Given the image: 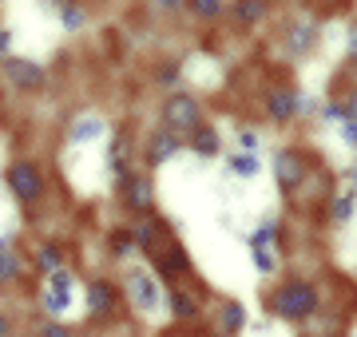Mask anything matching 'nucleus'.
Wrapping results in <instances>:
<instances>
[{"mask_svg":"<svg viewBox=\"0 0 357 337\" xmlns=\"http://www.w3.org/2000/svg\"><path fill=\"white\" fill-rule=\"evenodd\" d=\"M318 310V290L310 282H286L274 290V313L286 322H306Z\"/></svg>","mask_w":357,"mask_h":337,"instance_id":"obj_1","label":"nucleus"},{"mask_svg":"<svg viewBox=\"0 0 357 337\" xmlns=\"http://www.w3.org/2000/svg\"><path fill=\"white\" fill-rule=\"evenodd\" d=\"M199 119H203V107L195 95H171L163 104V123L171 135H191L199 127Z\"/></svg>","mask_w":357,"mask_h":337,"instance_id":"obj_2","label":"nucleus"},{"mask_svg":"<svg viewBox=\"0 0 357 337\" xmlns=\"http://www.w3.org/2000/svg\"><path fill=\"white\" fill-rule=\"evenodd\" d=\"M128 294L131 301H135V310L139 313H159V282H155L147 270H139V266H128Z\"/></svg>","mask_w":357,"mask_h":337,"instance_id":"obj_3","label":"nucleus"},{"mask_svg":"<svg viewBox=\"0 0 357 337\" xmlns=\"http://www.w3.org/2000/svg\"><path fill=\"white\" fill-rule=\"evenodd\" d=\"M44 310L52 318H60V313L72 310V270L60 266L56 274H48V285H44Z\"/></svg>","mask_w":357,"mask_h":337,"instance_id":"obj_4","label":"nucleus"},{"mask_svg":"<svg viewBox=\"0 0 357 337\" xmlns=\"http://www.w3.org/2000/svg\"><path fill=\"white\" fill-rule=\"evenodd\" d=\"M306 175H310V163L298 151H278L274 155V179H278L282 191H298Z\"/></svg>","mask_w":357,"mask_h":337,"instance_id":"obj_5","label":"nucleus"},{"mask_svg":"<svg viewBox=\"0 0 357 337\" xmlns=\"http://www.w3.org/2000/svg\"><path fill=\"white\" fill-rule=\"evenodd\" d=\"M8 187H13L16 198H40V191H44V179H40V171L28 163V159H20V163H13L8 167Z\"/></svg>","mask_w":357,"mask_h":337,"instance_id":"obj_6","label":"nucleus"},{"mask_svg":"<svg viewBox=\"0 0 357 337\" xmlns=\"http://www.w3.org/2000/svg\"><path fill=\"white\" fill-rule=\"evenodd\" d=\"M314 44H318V20H310V16H294L290 24H286V52L290 56H306Z\"/></svg>","mask_w":357,"mask_h":337,"instance_id":"obj_7","label":"nucleus"},{"mask_svg":"<svg viewBox=\"0 0 357 337\" xmlns=\"http://www.w3.org/2000/svg\"><path fill=\"white\" fill-rule=\"evenodd\" d=\"M302 111V95L294 88H274L266 91V116L274 119V123H286V119H294Z\"/></svg>","mask_w":357,"mask_h":337,"instance_id":"obj_8","label":"nucleus"},{"mask_svg":"<svg viewBox=\"0 0 357 337\" xmlns=\"http://www.w3.org/2000/svg\"><path fill=\"white\" fill-rule=\"evenodd\" d=\"M4 76L13 79L20 91H32L44 84V68L32 64V60H4Z\"/></svg>","mask_w":357,"mask_h":337,"instance_id":"obj_9","label":"nucleus"},{"mask_svg":"<svg viewBox=\"0 0 357 337\" xmlns=\"http://www.w3.org/2000/svg\"><path fill=\"white\" fill-rule=\"evenodd\" d=\"M183 151V143H178V135H171V131H155L151 135V143H147V163L151 167H159V163H167L171 155H178Z\"/></svg>","mask_w":357,"mask_h":337,"instance_id":"obj_10","label":"nucleus"},{"mask_svg":"<svg viewBox=\"0 0 357 337\" xmlns=\"http://www.w3.org/2000/svg\"><path fill=\"white\" fill-rule=\"evenodd\" d=\"M123 198H128L131 210H147L151 207V182L143 179V175H123Z\"/></svg>","mask_w":357,"mask_h":337,"instance_id":"obj_11","label":"nucleus"},{"mask_svg":"<svg viewBox=\"0 0 357 337\" xmlns=\"http://www.w3.org/2000/svg\"><path fill=\"white\" fill-rule=\"evenodd\" d=\"M103 131H107V123H103L100 116H79L76 123H72V131H68V143H96L103 135Z\"/></svg>","mask_w":357,"mask_h":337,"instance_id":"obj_12","label":"nucleus"},{"mask_svg":"<svg viewBox=\"0 0 357 337\" xmlns=\"http://www.w3.org/2000/svg\"><path fill=\"white\" fill-rule=\"evenodd\" d=\"M155 266H159V274H163V278H178V274L191 270V258H187V250H183V246H171L167 254H159V258H155Z\"/></svg>","mask_w":357,"mask_h":337,"instance_id":"obj_13","label":"nucleus"},{"mask_svg":"<svg viewBox=\"0 0 357 337\" xmlns=\"http://www.w3.org/2000/svg\"><path fill=\"white\" fill-rule=\"evenodd\" d=\"M191 151H195V155H203V159L218 155V135H215V127L199 123V127L191 131Z\"/></svg>","mask_w":357,"mask_h":337,"instance_id":"obj_14","label":"nucleus"},{"mask_svg":"<svg viewBox=\"0 0 357 337\" xmlns=\"http://www.w3.org/2000/svg\"><path fill=\"white\" fill-rule=\"evenodd\" d=\"M115 306V290L107 282H91L88 285V310L91 313H112Z\"/></svg>","mask_w":357,"mask_h":337,"instance_id":"obj_15","label":"nucleus"},{"mask_svg":"<svg viewBox=\"0 0 357 337\" xmlns=\"http://www.w3.org/2000/svg\"><path fill=\"white\" fill-rule=\"evenodd\" d=\"M357 214V195H354V187L349 191H342V195H333V203H330V219L342 226V222H349Z\"/></svg>","mask_w":357,"mask_h":337,"instance_id":"obj_16","label":"nucleus"},{"mask_svg":"<svg viewBox=\"0 0 357 337\" xmlns=\"http://www.w3.org/2000/svg\"><path fill=\"white\" fill-rule=\"evenodd\" d=\"M227 167L238 175V179H255L258 171H262V163H258V155H246V151H234V155L227 159Z\"/></svg>","mask_w":357,"mask_h":337,"instance_id":"obj_17","label":"nucleus"},{"mask_svg":"<svg viewBox=\"0 0 357 337\" xmlns=\"http://www.w3.org/2000/svg\"><path fill=\"white\" fill-rule=\"evenodd\" d=\"M243 325H246V310L238 301H227L222 306V334H238Z\"/></svg>","mask_w":357,"mask_h":337,"instance_id":"obj_18","label":"nucleus"},{"mask_svg":"<svg viewBox=\"0 0 357 337\" xmlns=\"http://www.w3.org/2000/svg\"><path fill=\"white\" fill-rule=\"evenodd\" d=\"M262 16H266V8H262V4H255V0L234 4V20H238V24H258Z\"/></svg>","mask_w":357,"mask_h":337,"instance_id":"obj_19","label":"nucleus"},{"mask_svg":"<svg viewBox=\"0 0 357 337\" xmlns=\"http://www.w3.org/2000/svg\"><path fill=\"white\" fill-rule=\"evenodd\" d=\"M274 238H278V226H274V222H262V226L250 234V250H270Z\"/></svg>","mask_w":357,"mask_h":337,"instance_id":"obj_20","label":"nucleus"},{"mask_svg":"<svg viewBox=\"0 0 357 337\" xmlns=\"http://www.w3.org/2000/svg\"><path fill=\"white\" fill-rule=\"evenodd\" d=\"M16 274H20V258L8 246H0V282H13Z\"/></svg>","mask_w":357,"mask_h":337,"instance_id":"obj_21","label":"nucleus"},{"mask_svg":"<svg viewBox=\"0 0 357 337\" xmlns=\"http://www.w3.org/2000/svg\"><path fill=\"white\" fill-rule=\"evenodd\" d=\"M250 262H255L258 274H274L278 270V258H274V250H250Z\"/></svg>","mask_w":357,"mask_h":337,"instance_id":"obj_22","label":"nucleus"},{"mask_svg":"<svg viewBox=\"0 0 357 337\" xmlns=\"http://www.w3.org/2000/svg\"><path fill=\"white\" fill-rule=\"evenodd\" d=\"M195 313H199L195 298H187L183 290H175V318H178V322H187V318H195Z\"/></svg>","mask_w":357,"mask_h":337,"instance_id":"obj_23","label":"nucleus"},{"mask_svg":"<svg viewBox=\"0 0 357 337\" xmlns=\"http://www.w3.org/2000/svg\"><path fill=\"white\" fill-rule=\"evenodd\" d=\"M191 13L203 16V20H215V16H222V4H218V0H195Z\"/></svg>","mask_w":357,"mask_h":337,"instance_id":"obj_24","label":"nucleus"},{"mask_svg":"<svg viewBox=\"0 0 357 337\" xmlns=\"http://www.w3.org/2000/svg\"><path fill=\"white\" fill-rule=\"evenodd\" d=\"M36 262H40V270L56 274V270H60V250H56V246H44V250L36 254Z\"/></svg>","mask_w":357,"mask_h":337,"instance_id":"obj_25","label":"nucleus"},{"mask_svg":"<svg viewBox=\"0 0 357 337\" xmlns=\"http://www.w3.org/2000/svg\"><path fill=\"white\" fill-rule=\"evenodd\" d=\"M238 147H243L246 155H258V147H262V135H258V131H238Z\"/></svg>","mask_w":357,"mask_h":337,"instance_id":"obj_26","label":"nucleus"},{"mask_svg":"<svg viewBox=\"0 0 357 337\" xmlns=\"http://www.w3.org/2000/svg\"><path fill=\"white\" fill-rule=\"evenodd\" d=\"M60 20H64V28H79L84 24V13H79L76 4H60Z\"/></svg>","mask_w":357,"mask_h":337,"instance_id":"obj_27","label":"nucleus"},{"mask_svg":"<svg viewBox=\"0 0 357 337\" xmlns=\"http://www.w3.org/2000/svg\"><path fill=\"white\" fill-rule=\"evenodd\" d=\"M131 246H135V238H131V234H115V254H119V258H128Z\"/></svg>","mask_w":357,"mask_h":337,"instance_id":"obj_28","label":"nucleus"},{"mask_svg":"<svg viewBox=\"0 0 357 337\" xmlns=\"http://www.w3.org/2000/svg\"><path fill=\"white\" fill-rule=\"evenodd\" d=\"M345 52H349V56L357 60V24L349 28V32H345Z\"/></svg>","mask_w":357,"mask_h":337,"instance_id":"obj_29","label":"nucleus"},{"mask_svg":"<svg viewBox=\"0 0 357 337\" xmlns=\"http://www.w3.org/2000/svg\"><path fill=\"white\" fill-rule=\"evenodd\" d=\"M178 79V68L175 64H163V72H159V84H175Z\"/></svg>","mask_w":357,"mask_h":337,"instance_id":"obj_30","label":"nucleus"},{"mask_svg":"<svg viewBox=\"0 0 357 337\" xmlns=\"http://www.w3.org/2000/svg\"><path fill=\"white\" fill-rule=\"evenodd\" d=\"M342 139L349 143V147H357V123H342Z\"/></svg>","mask_w":357,"mask_h":337,"instance_id":"obj_31","label":"nucleus"},{"mask_svg":"<svg viewBox=\"0 0 357 337\" xmlns=\"http://www.w3.org/2000/svg\"><path fill=\"white\" fill-rule=\"evenodd\" d=\"M44 337H68V329L64 325H56V322H48L44 325Z\"/></svg>","mask_w":357,"mask_h":337,"instance_id":"obj_32","label":"nucleus"},{"mask_svg":"<svg viewBox=\"0 0 357 337\" xmlns=\"http://www.w3.org/2000/svg\"><path fill=\"white\" fill-rule=\"evenodd\" d=\"M8 48H13V32H8V28H0V56L8 52Z\"/></svg>","mask_w":357,"mask_h":337,"instance_id":"obj_33","label":"nucleus"},{"mask_svg":"<svg viewBox=\"0 0 357 337\" xmlns=\"http://www.w3.org/2000/svg\"><path fill=\"white\" fill-rule=\"evenodd\" d=\"M349 182H354V187H357V159H354V163H349Z\"/></svg>","mask_w":357,"mask_h":337,"instance_id":"obj_34","label":"nucleus"},{"mask_svg":"<svg viewBox=\"0 0 357 337\" xmlns=\"http://www.w3.org/2000/svg\"><path fill=\"white\" fill-rule=\"evenodd\" d=\"M4 334H8V322H4V318H0V337H4Z\"/></svg>","mask_w":357,"mask_h":337,"instance_id":"obj_35","label":"nucleus"}]
</instances>
